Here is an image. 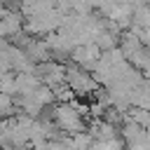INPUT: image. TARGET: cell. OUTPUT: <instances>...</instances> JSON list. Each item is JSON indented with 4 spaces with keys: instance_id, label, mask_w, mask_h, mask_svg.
I'll return each mask as SVG.
<instances>
[{
    "instance_id": "obj_1",
    "label": "cell",
    "mask_w": 150,
    "mask_h": 150,
    "mask_svg": "<svg viewBox=\"0 0 150 150\" xmlns=\"http://www.w3.org/2000/svg\"><path fill=\"white\" fill-rule=\"evenodd\" d=\"M66 84L70 87V91L75 96H87L91 91H96V80L89 75V70L80 68V66H66Z\"/></svg>"
},
{
    "instance_id": "obj_2",
    "label": "cell",
    "mask_w": 150,
    "mask_h": 150,
    "mask_svg": "<svg viewBox=\"0 0 150 150\" xmlns=\"http://www.w3.org/2000/svg\"><path fill=\"white\" fill-rule=\"evenodd\" d=\"M68 56H70V61L75 66H80V68H84V70L91 73L94 66H96V61H98V56H101V49L94 42H84V45H75Z\"/></svg>"
},
{
    "instance_id": "obj_3",
    "label": "cell",
    "mask_w": 150,
    "mask_h": 150,
    "mask_svg": "<svg viewBox=\"0 0 150 150\" xmlns=\"http://www.w3.org/2000/svg\"><path fill=\"white\" fill-rule=\"evenodd\" d=\"M124 145H131V148H143L145 145V127H141L138 122H134L129 115L124 117L122 122V131H120Z\"/></svg>"
},
{
    "instance_id": "obj_4",
    "label": "cell",
    "mask_w": 150,
    "mask_h": 150,
    "mask_svg": "<svg viewBox=\"0 0 150 150\" xmlns=\"http://www.w3.org/2000/svg\"><path fill=\"white\" fill-rule=\"evenodd\" d=\"M14 82H16V94L28 96V94L40 84V77H38L35 73H30V70H19V73L14 75Z\"/></svg>"
},
{
    "instance_id": "obj_5",
    "label": "cell",
    "mask_w": 150,
    "mask_h": 150,
    "mask_svg": "<svg viewBox=\"0 0 150 150\" xmlns=\"http://www.w3.org/2000/svg\"><path fill=\"white\" fill-rule=\"evenodd\" d=\"M23 52H26L35 63H38V61H47V59H52V49L47 47L45 40H38V38H30L28 45L23 47Z\"/></svg>"
},
{
    "instance_id": "obj_6",
    "label": "cell",
    "mask_w": 150,
    "mask_h": 150,
    "mask_svg": "<svg viewBox=\"0 0 150 150\" xmlns=\"http://www.w3.org/2000/svg\"><path fill=\"white\" fill-rule=\"evenodd\" d=\"M117 38H120V33L103 28V30H98V33L94 35V45H96L101 52H105V49H110V47H115V45H117Z\"/></svg>"
},
{
    "instance_id": "obj_7",
    "label": "cell",
    "mask_w": 150,
    "mask_h": 150,
    "mask_svg": "<svg viewBox=\"0 0 150 150\" xmlns=\"http://www.w3.org/2000/svg\"><path fill=\"white\" fill-rule=\"evenodd\" d=\"M14 75H16V73H12V70L0 73V91H2V94H9V96H14V94H16V82H14Z\"/></svg>"
},
{
    "instance_id": "obj_8",
    "label": "cell",
    "mask_w": 150,
    "mask_h": 150,
    "mask_svg": "<svg viewBox=\"0 0 150 150\" xmlns=\"http://www.w3.org/2000/svg\"><path fill=\"white\" fill-rule=\"evenodd\" d=\"M2 5H5V0H0V7H2Z\"/></svg>"
}]
</instances>
